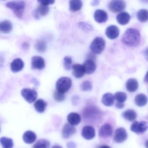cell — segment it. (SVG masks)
Segmentation results:
<instances>
[{
  "instance_id": "3",
  "label": "cell",
  "mask_w": 148,
  "mask_h": 148,
  "mask_svg": "<svg viewBox=\"0 0 148 148\" xmlns=\"http://www.w3.org/2000/svg\"><path fill=\"white\" fill-rule=\"evenodd\" d=\"M72 86V80L67 77H60L56 83V90L64 94L70 90Z\"/></svg>"
},
{
  "instance_id": "10",
  "label": "cell",
  "mask_w": 148,
  "mask_h": 148,
  "mask_svg": "<svg viewBox=\"0 0 148 148\" xmlns=\"http://www.w3.org/2000/svg\"><path fill=\"white\" fill-rule=\"evenodd\" d=\"M112 134L113 128L110 124H104L101 127L99 130V136L101 138L106 139L110 137Z\"/></svg>"
},
{
  "instance_id": "7",
  "label": "cell",
  "mask_w": 148,
  "mask_h": 148,
  "mask_svg": "<svg viewBox=\"0 0 148 148\" xmlns=\"http://www.w3.org/2000/svg\"><path fill=\"white\" fill-rule=\"evenodd\" d=\"M148 129V124L147 122L143 121L138 122L137 121H135L130 127V130L134 133L140 134L146 132Z\"/></svg>"
},
{
  "instance_id": "28",
  "label": "cell",
  "mask_w": 148,
  "mask_h": 148,
  "mask_svg": "<svg viewBox=\"0 0 148 148\" xmlns=\"http://www.w3.org/2000/svg\"><path fill=\"white\" fill-rule=\"evenodd\" d=\"M13 28L12 23L8 21H4L0 23V31L3 33L11 32Z\"/></svg>"
},
{
  "instance_id": "36",
  "label": "cell",
  "mask_w": 148,
  "mask_h": 148,
  "mask_svg": "<svg viewBox=\"0 0 148 148\" xmlns=\"http://www.w3.org/2000/svg\"><path fill=\"white\" fill-rule=\"evenodd\" d=\"M54 97L56 101L59 102L62 101L65 99V95H64V93L59 92L57 90L55 91L54 93Z\"/></svg>"
},
{
  "instance_id": "9",
  "label": "cell",
  "mask_w": 148,
  "mask_h": 148,
  "mask_svg": "<svg viewBox=\"0 0 148 148\" xmlns=\"http://www.w3.org/2000/svg\"><path fill=\"white\" fill-rule=\"evenodd\" d=\"M45 67L44 59L40 56H33L31 60V67L33 69L42 70Z\"/></svg>"
},
{
  "instance_id": "20",
  "label": "cell",
  "mask_w": 148,
  "mask_h": 148,
  "mask_svg": "<svg viewBox=\"0 0 148 148\" xmlns=\"http://www.w3.org/2000/svg\"><path fill=\"white\" fill-rule=\"evenodd\" d=\"M23 139L25 143L32 144L34 143L36 139V135L35 133L30 130L26 131L23 134Z\"/></svg>"
},
{
  "instance_id": "39",
  "label": "cell",
  "mask_w": 148,
  "mask_h": 148,
  "mask_svg": "<svg viewBox=\"0 0 148 148\" xmlns=\"http://www.w3.org/2000/svg\"><path fill=\"white\" fill-rule=\"evenodd\" d=\"M29 47V44L27 42H23L22 45V47L23 49H25V50H27V49H28Z\"/></svg>"
},
{
  "instance_id": "11",
  "label": "cell",
  "mask_w": 148,
  "mask_h": 148,
  "mask_svg": "<svg viewBox=\"0 0 148 148\" xmlns=\"http://www.w3.org/2000/svg\"><path fill=\"white\" fill-rule=\"evenodd\" d=\"M49 11V8L48 6L40 4L34 11L33 14L35 19H40L41 17L47 15Z\"/></svg>"
},
{
  "instance_id": "15",
  "label": "cell",
  "mask_w": 148,
  "mask_h": 148,
  "mask_svg": "<svg viewBox=\"0 0 148 148\" xmlns=\"http://www.w3.org/2000/svg\"><path fill=\"white\" fill-rule=\"evenodd\" d=\"M75 132L76 129L74 126L69 123H66L62 129V137L65 139H68L73 136Z\"/></svg>"
},
{
  "instance_id": "18",
  "label": "cell",
  "mask_w": 148,
  "mask_h": 148,
  "mask_svg": "<svg viewBox=\"0 0 148 148\" xmlns=\"http://www.w3.org/2000/svg\"><path fill=\"white\" fill-rule=\"evenodd\" d=\"M117 22L122 25L128 24L130 20V16L128 13L126 12H122L119 13L116 16Z\"/></svg>"
},
{
  "instance_id": "47",
  "label": "cell",
  "mask_w": 148,
  "mask_h": 148,
  "mask_svg": "<svg viewBox=\"0 0 148 148\" xmlns=\"http://www.w3.org/2000/svg\"><path fill=\"white\" fill-rule=\"evenodd\" d=\"M146 53H147V55L148 58V49L147 50V51H146Z\"/></svg>"
},
{
  "instance_id": "29",
  "label": "cell",
  "mask_w": 148,
  "mask_h": 148,
  "mask_svg": "<svg viewBox=\"0 0 148 148\" xmlns=\"http://www.w3.org/2000/svg\"><path fill=\"white\" fill-rule=\"evenodd\" d=\"M0 143L3 148H13L14 147L13 140L8 137H1L0 139Z\"/></svg>"
},
{
  "instance_id": "35",
  "label": "cell",
  "mask_w": 148,
  "mask_h": 148,
  "mask_svg": "<svg viewBox=\"0 0 148 148\" xmlns=\"http://www.w3.org/2000/svg\"><path fill=\"white\" fill-rule=\"evenodd\" d=\"M73 60L70 56H66L64 58V66L65 69L69 71L71 69Z\"/></svg>"
},
{
  "instance_id": "12",
  "label": "cell",
  "mask_w": 148,
  "mask_h": 148,
  "mask_svg": "<svg viewBox=\"0 0 148 148\" xmlns=\"http://www.w3.org/2000/svg\"><path fill=\"white\" fill-rule=\"evenodd\" d=\"M106 36L110 40L116 39L119 36L120 30L118 27L115 25H110L106 29L105 31Z\"/></svg>"
},
{
  "instance_id": "34",
  "label": "cell",
  "mask_w": 148,
  "mask_h": 148,
  "mask_svg": "<svg viewBox=\"0 0 148 148\" xmlns=\"http://www.w3.org/2000/svg\"><path fill=\"white\" fill-rule=\"evenodd\" d=\"M80 88L83 91H90L92 88V83L89 81H84L81 84Z\"/></svg>"
},
{
  "instance_id": "31",
  "label": "cell",
  "mask_w": 148,
  "mask_h": 148,
  "mask_svg": "<svg viewBox=\"0 0 148 148\" xmlns=\"http://www.w3.org/2000/svg\"><path fill=\"white\" fill-rule=\"evenodd\" d=\"M50 143L47 140L41 139L39 140L33 146V148H49Z\"/></svg>"
},
{
  "instance_id": "25",
  "label": "cell",
  "mask_w": 148,
  "mask_h": 148,
  "mask_svg": "<svg viewBox=\"0 0 148 148\" xmlns=\"http://www.w3.org/2000/svg\"><path fill=\"white\" fill-rule=\"evenodd\" d=\"M122 116L125 120L129 121H133L136 119L137 114L135 110L129 109L124 111L123 113Z\"/></svg>"
},
{
  "instance_id": "41",
  "label": "cell",
  "mask_w": 148,
  "mask_h": 148,
  "mask_svg": "<svg viewBox=\"0 0 148 148\" xmlns=\"http://www.w3.org/2000/svg\"><path fill=\"white\" fill-rule=\"evenodd\" d=\"M68 148H76V146L73 142H70L68 144L67 146Z\"/></svg>"
},
{
  "instance_id": "23",
  "label": "cell",
  "mask_w": 148,
  "mask_h": 148,
  "mask_svg": "<svg viewBox=\"0 0 148 148\" xmlns=\"http://www.w3.org/2000/svg\"><path fill=\"white\" fill-rule=\"evenodd\" d=\"M139 84L135 78H130L126 83V88L130 92H134L138 89Z\"/></svg>"
},
{
  "instance_id": "2",
  "label": "cell",
  "mask_w": 148,
  "mask_h": 148,
  "mask_svg": "<svg viewBox=\"0 0 148 148\" xmlns=\"http://www.w3.org/2000/svg\"><path fill=\"white\" fill-rule=\"evenodd\" d=\"M25 5V2L22 1L9 2L6 4V7L12 10L15 15L20 19L23 15Z\"/></svg>"
},
{
  "instance_id": "13",
  "label": "cell",
  "mask_w": 148,
  "mask_h": 148,
  "mask_svg": "<svg viewBox=\"0 0 148 148\" xmlns=\"http://www.w3.org/2000/svg\"><path fill=\"white\" fill-rule=\"evenodd\" d=\"M82 135L86 140H92L95 136V130L91 126H85L82 130Z\"/></svg>"
},
{
  "instance_id": "27",
  "label": "cell",
  "mask_w": 148,
  "mask_h": 148,
  "mask_svg": "<svg viewBox=\"0 0 148 148\" xmlns=\"http://www.w3.org/2000/svg\"><path fill=\"white\" fill-rule=\"evenodd\" d=\"M36 110L40 113H42L45 111L47 103L44 100L42 99H39L35 102L34 104Z\"/></svg>"
},
{
  "instance_id": "43",
  "label": "cell",
  "mask_w": 148,
  "mask_h": 148,
  "mask_svg": "<svg viewBox=\"0 0 148 148\" xmlns=\"http://www.w3.org/2000/svg\"><path fill=\"white\" fill-rule=\"evenodd\" d=\"M144 81L148 83V71L144 77Z\"/></svg>"
},
{
  "instance_id": "42",
  "label": "cell",
  "mask_w": 148,
  "mask_h": 148,
  "mask_svg": "<svg viewBox=\"0 0 148 148\" xmlns=\"http://www.w3.org/2000/svg\"><path fill=\"white\" fill-rule=\"evenodd\" d=\"M95 54L93 53H89L88 55V59H89V60H94V59L95 58Z\"/></svg>"
},
{
  "instance_id": "38",
  "label": "cell",
  "mask_w": 148,
  "mask_h": 148,
  "mask_svg": "<svg viewBox=\"0 0 148 148\" xmlns=\"http://www.w3.org/2000/svg\"><path fill=\"white\" fill-rule=\"evenodd\" d=\"M80 27L84 30H91L93 29V27L90 25H89L88 23H81L79 24Z\"/></svg>"
},
{
  "instance_id": "6",
  "label": "cell",
  "mask_w": 148,
  "mask_h": 148,
  "mask_svg": "<svg viewBox=\"0 0 148 148\" xmlns=\"http://www.w3.org/2000/svg\"><path fill=\"white\" fill-rule=\"evenodd\" d=\"M22 96L27 102L32 103L36 100L37 93L34 89L23 88L21 92Z\"/></svg>"
},
{
  "instance_id": "8",
  "label": "cell",
  "mask_w": 148,
  "mask_h": 148,
  "mask_svg": "<svg viewBox=\"0 0 148 148\" xmlns=\"http://www.w3.org/2000/svg\"><path fill=\"white\" fill-rule=\"evenodd\" d=\"M127 134L126 130L123 128L117 129L115 132L114 140L115 142L120 143L125 141L127 138Z\"/></svg>"
},
{
  "instance_id": "48",
  "label": "cell",
  "mask_w": 148,
  "mask_h": 148,
  "mask_svg": "<svg viewBox=\"0 0 148 148\" xmlns=\"http://www.w3.org/2000/svg\"><path fill=\"white\" fill-rule=\"evenodd\" d=\"M0 132H1V128H0Z\"/></svg>"
},
{
  "instance_id": "16",
  "label": "cell",
  "mask_w": 148,
  "mask_h": 148,
  "mask_svg": "<svg viewBox=\"0 0 148 148\" xmlns=\"http://www.w3.org/2000/svg\"><path fill=\"white\" fill-rule=\"evenodd\" d=\"M83 66L85 73L89 75L94 73L96 69V65L93 60L87 59L83 63Z\"/></svg>"
},
{
  "instance_id": "45",
  "label": "cell",
  "mask_w": 148,
  "mask_h": 148,
  "mask_svg": "<svg viewBox=\"0 0 148 148\" xmlns=\"http://www.w3.org/2000/svg\"><path fill=\"white\" fill-rule=\"evenodd\" d=\"M99 148H111L110 147L108 146H103L102 147H100Z\"/></svg>"
},
{
  "instance_id": "24",
  "label": "cell",
  "mask_w": 148,
  "mask_h": 148,
  "mask_svg": "<svg viewBox=\"0 0 148 148\" xmlns=\"http://www.w3.org/2000/svg\"><path fill=\"white\" fill-rule=\"evenodd\" d=\"M147 97L143 94H139L135 97L136 104L139 107H143L147 103Z\"/></svg>"
},
{
  "instance_id": "17",
  "label": "cell",
  "mask_w": 148,
  "mask_h": 148,
  "mask_svg": "<svg viewBox=\"0 0 148 148\" xmlns=\"http://www.w3.org/2000/svg\"><path fill=\"white\" fill-rule=\"evenodd\" d=\"M23 61L20 58L15 59L10 64V69L14 73H18L21 71L24 67Z\"/></svg>"
},
{
  "instance_id": "26",
  "label": "cell",
  "mask_w": 148,
  "mask_h": 148,
  "mask_svg": "<svg viewBox=\"0 0 148 148\" xmlns=\"http://www.w3.org/2000/svg\"><path fill=\"white\" fill-rule=\"evenodd\" d=\"M82 3L81 0H70L69 9L72 12H77L82 9Z\"/></svg>"
},
{
  "instance_id": "44",
  "label": "cell",
  "mask_w": 148,
  "mask_h": 148,
  "mask_svg": "<svg viewBox=\"0 0 148 148\" xmlns=\"http://www.w3.org/2000/svg\"><path fill=\"white\" fill-rule=\"evenodd\" d=\"M52 148H62V147H61V146H59V145H55V146H54Z\"/></svg>"
},
{
  "instance_id": "5",
  "label": "cell",
  "mask_w": 148,
  "mask_h": 148,
  "mask_svg": "<svg viewBox=\"0 0 148 148\" xmlns=\"http://www.w3.org/2000/svg\"><path fill=\"white\" fill-rule=\"evenodd\" d=\"M126 3L124 0H111L108 5L110 10L113 13H119L125 9Z\"/></svg>"
},
{
  "instance_id": "30",
  "label": "cell",
  "mask_w": 148,
  "mask_h": 148,
  "mask_svg": "<svg viewBox=\"0 0 148 148\" xmlns=\"http://www.w3.org/2000/svg\"><path fill=\"white\" fill-rule=\"evenodd\" d=\"M137 17L140 21L146 22L148 21V10L146 9L140 10L137 13Z\"/></svg>"
},
{
  "instance_id": "37",
  "label": "cell",
  "mask_w": 148,
  "mask_h": 148,
  "mask_svg": "<svg viewBox=\"0 0 148 148\" xmlns=\"http://www.w3.org/2000/svg\"><path fill=\"white\" fill-rule=\"evenodd\" d=\"M38 2L42 5L48 6L50 4H53L55 2V0H37Z\"/></svg>"
},
{
  "instance_id": "1",
  "label": "cell",
  "mask_w": 148,
  "mask_h": 148,
  "mask_svg": "<svg viewBox=\"0 0 148 148\" xmlns=\"http://www.w3.org/2000/svg\"><path fill=\"white\" fill-rule=\"evenodd\" d=\"M141 35L136 29L130 28L127 29L123 36L122 42L129 47H136L140 44Z\"/></svg>"
},
{
  "instance_id": "14",
  "label": "cell",
  "mask_w": 148,
  "mask_h": 148,
  "mask_svg": "<svg viewBox=\"0 0 148 148\" xmlns=\"http://www.w3.org/2000/svg\"><path fill=\"white\" fill-rule=\"evenodd\" d=\"M95 21L98 23L106 22L108 20V14L104 10L98 9L95 11L94 14Z\"/></svg>"
},
{
  "instance_id": "33",
  "label": "cell",
  "mask_w": 148,
  "mask_h": 148,
  "mask_svg": "<svg viewBox=\"0 0 148 148\" xmlns=\"http://www.w3.org/2000/svg\"><path fill=\"white\" fill-rule=\"evenodd\" d=\"M47 44L42 40H39L36 43L35 48L36 50L40 53H44L47 50Z\"/></svg>"
},
{
  "instance_id": "32",
  "label": "cell",
  "mask_w": 148,
  "mask_h": 148,
  "mask_svg": "<svg viewBox=\"0 0 148 148\" xmlns=\"http://www.w3.org/2000/svg\"><path fill=\"white\" fill-rule=\"evenodd\" d=\"M114 99L117 101V102L123 103L127 99V95L124 92H117L114 95Z\"/></svg>"
},
{
  "instance_id": "46",
  "label": "cell",
  "mask_w": 148,
  "mask_h": 148,
  "mask_svg": "<svg viewBox=\"0 0 148 148\" xmlns=\"http://www.w3.org/2000/svg\"><path fill=\"white\" fill-rule=\"evenodd\" d=\"M145 147L146 148H148V140L146 142L145 144Z\"/></svg>"
},
{
  "instance_id": "19",
  "label": "cell",
  "mask_w": 148,
  "mask_h": 148,
  "mask_svg": "<svg viewBox=\"0 0 148 148\" xmlns=\"http://www.w3.org/2000/svg\"><path fill=\"white\" fill-rule=\"evenodd\" d=\"M85 73V71L83 65L79 64L73 65V74L76 78H81L84 75Z\"/></svg>"
},
{
  "instance_id": "40",
  "label": "cell",
  "mask_w": 148,
  "mask_h": 148,
  "mask_svg": "<svg viewBox=\"0 0 148 148\" xmlns=\"http://www.w3.org/2000/svg\"><path fill=\"white\" fill-rule=\"evenodd\" d=\"M116 107L118 109H122L124 107V104L122 103L117 102L116 104Z\"/></svg>"
},
{
  "instance_id": "4",
  "label": "cell",
  "mask_w": 148,
  "mask_h": 148,
  "mask_svg": "<svg viewBox=\"0 0 148 148\" xmlns=\"http://www.w3.org/2000/svg\"><path fill=\"white\" fill-rule=\"evenodd\" d=\"M105 41L103 38L97 37L92 41L90 45V49L95 54H100L105 48Z\"/></svg>"
},
{
  "instance_id": "21",
  "label": "cell",
  "mask_w": 148,
  "mask_h": 148,
  "mask_svg": "<svg viewBox=\"0 0 148 148\" xmlns=\"http://www.w3.org/2000/svg\"><path fill=\"white\" fill-rule=\"evenodd\" d=\"M67 120L69 124L73 126H76L81 122V117L77 113L72 112L68 115Z\"/></svg>"
},
{
  "instance_id": "22",
  "label": "cell",
  "mask_w": 148,
  "mask_h": 148,
  "mask_svg": "<svg viewBox=\"0 0 148 148\" xmlns=\"http://www.w3.org/2000/svg\"><path fill=\"white\" fill-rule=\"evenodd\" d=\"M114 97L113 94L110 93H107L103 96L102 102L105 106L110 107L114 104Z\"/></svg>"
}]
</instances>
